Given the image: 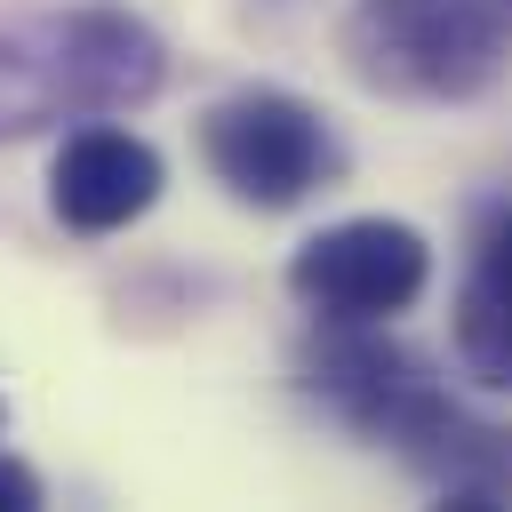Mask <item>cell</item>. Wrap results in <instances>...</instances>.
Segmentation results:
<instances>
[{
	"instance_id": "obj_7",
	"label": "cell",
	"mask_w": 512,
	"mask_h": 512,
	"mask_svg": "<svg viewBox=\"0 0 512 512\" xmlns=\"http://www.w3.org/2000/svg\"><path fill=\"white\" fill-rule=\"evenodd\" d=\"M408 472H424L456 512H480V504H512V424H488L456 400H440L408 440H400Z\"/></svg>"
},
{
	"instance_id": "obj_4",
	"label": "cell",
	"mask_w": 512,
	"mask_h": 512,
	"mask_svg": "<svg viewBox=\"0 0 512 512\" xmlns=\"http://www.w3.org/2000/svg\"><path fill=\"white\" fill-rule=\"evenodd\" d=\"M424 280H432V248L400 216L320 224L288 256V296L312 320H392V312H408L424 296Z\"/></svg>"
},
{
	"instance_id": "obj_3",
	"label": "cell",
	"mask_w": 512,
	"mask_h": 512,
	"mask_svg": "<svg viewBox=\"0 0 512 512\" xmlns=\"http://www.w3.org/2000/svg\"><path fill=\"white\" fill-rule=\"evenodd\" d=\"M200 160L240 208H296L344 176L336 128L288 88H232L200 112Z\"/></svg>"
},
{
	"instance_id": "obj_6",
	"label": "cell",
	"mask_w": 512,
	"mask_h": 512,
	"mask_svg": "<svg viewBox=\"0 0 512 512\" xmlns=\"http://www.w3.org/2000/svg\"><path fill=\"white\" fill-rule=\"evenodd\" d=\"M160 184H168L160 152L128 128H72L48 160V208L64 232H88V240L136 224L160 200Z\"/></svg>"
},
{
	"instance_id": "obj_8",
	"label": "cell",
	"mask_w": 512,
	"mask_h": 512,
	"mask_svg": "<svg viewBox=\"0 0 512 512\" xmlns=\"http://www.w3.org/2000/svg\"><path fill=\"white\" fill-rule=\"evenodd\" d=\"M456 360L512 392V208L480 224L472 240V264H464V288H456Z\"/></svg>"
},
{
	"instance_id": "obj_2",
	"label": "cell",
	"mask_w": 512,
	"mask_h": 512,
	"mask_svg": "<svg viewBox=\"0 0 512 512\" xmlns=\"http://www.w3.org/2000/svg\"><path fill=\"white\" fill-rule=\"evenodd\" d=\"M512 40L488 0H352L344 8V64L376 96L416 104H472L496 88Z\"/></svg>"
},
{
	"instance_id": "obj_1",
	"label": "cell",
	"mask_w": 512,
	"mask_h": 512,
	"mask_svg": "<svg viewBox=\"0 0 512 512\" xmlns=\"http://www.w3.org/2000/svg\"><path fill=\"white\" fill-rule=\"evenodd\" d=\"M168 48L152 24L120 8H64L0 24V144L48 128V120H96L160 96Z\"/></svg>"
},
{
	"instance_id": "obj_5",
	"label": "cell",
	"mask_w": 512,
	"mask_h": 512,
	"mask_svg": "<svg viewBox=\"0 0 512 512\" xmlns=\"http://www.w3.org/2000/svg\"><path fill=\"white\" fill-rule=\"evenodd\" d=\"M296 384L336 424H352L368 440H392V448L448 400L408 344L376 336V320H320V336L296 344Z\"/></svg>"
},
{
	"instance_id": "obj_9",
	"label": "cell",
	"mask_w": 512,
	"mask_h": 512,
	"mask_svg": "<svg viewBox=\"0 0 512 512\" xmlns=\"http://www.w3.org/2000/svg\"><path fill=\"white\" fill-rule=\"evenodd\" d=\"M32 504H40V472L0 456V512H32Z\"/></svg>"
}]
</instances>
